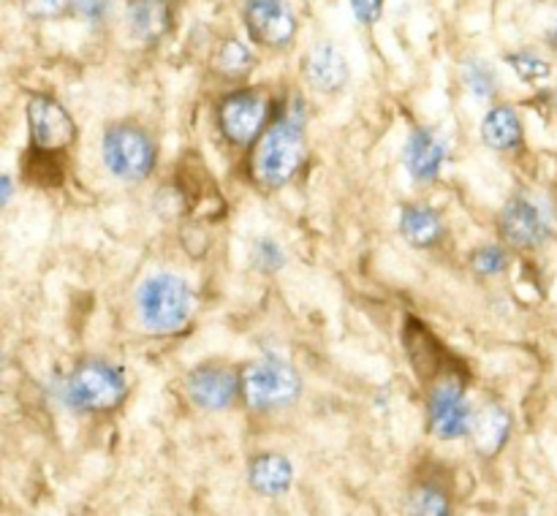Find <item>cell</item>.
<instances>
[{"label": "cell", "instance_id": "cell-1", "mask_svg": "<svg viewBox=\"0 0 557 516\" xmlns=\"http://www.w3.org/2000/svg\"><path fill=\"white\" fill-rule=\"evenodd\" d=\"M305 103L294 98L286 114L272 119L250 152V177L267 190H277L294 179L305 163Z\"/></svg>", "mask_w": 557, "mask_h": 516}, {"label": "cell", "instance_id": "cell-2", "mask_svg": "<svg viewBox=\"0 0 557 516\" xmlns=\"http://www.w3.org/2000/svg\"><path fill=\"white\" fill-rule=\"evenodd\" d=\"M141 326L152 335H180L196 315V297L188 280L172 272H158L136 293Z\"/></svg>", "mask_w": 557, "mask_h": 516}, {"label": "cell", "instance_id": "cell-3", "mask_svg": "<svg viewBox=\"0 0 557 516\" xmlns=\"http://www.w3.org/2000/svg\"><path fill=\"white\" fill-rule=\"evenodd\" d=\"M302 394V378L288 362L261 356L239 369V400L256 413H275L292 407Z\"/></svg>", "mask_w": 557, "mask_h": 516}, {"label": "cell", "instance_id": "cell-4", "mask_svg": "<svg viewBox=\"0 0 557 516\" xmlns=\"http://www.w3.org/2000/svg\"><path fill=\"white\" fill-rule=\"evenodd\" d=\"M128 397L125 369L107 358H82L65 380V400L79 413H112Z\"/></svg>", "mask_w": 557, "mask_h": 516}, {"label": "cell", "instance_id": "cell-5", "mask_svg": "<svg viewBox=\"0 0 557 516\" xmlns=\"http://www.w3.org/2000/svg\"><path fill=\"white\" fill-rule=\"evenodd\" d=\"M101 158L109 174L123 183H141L152 174L158 158L156 139L139 123H114L103 130Z\"/></svg>", "mask_w": 557, "mask_h": 516}, {"label": "cell", "instance_id": "cell-6", "mask_svg": "<svg viewBox=\"0 0 557 516\" xmlns=\"http://www.w3.org/2000/svg\"><path fill=\"white\" fill-rule=\"evenodd\" d=\"M272 103L264 90H234L218 103V128L234 147H253L270 125Z\"/></svg>", "mask_w": 557, "mask_h": 516}, {"label": "cell", "instance_id": "cell-7", "mask_svg": "<svg viewBox=\"0 0 557 516\" xmlns=\"http://www.w3.org/2000/svg\"><path fill=\"white\" fill-rule=\"evenodd\" d=\"M27 136H30V150L52 152V155H63L74 147L76 141V123L71 117L69 109L58 101V98L47 96V92H33L27 98Z\"/></svg>", "mask_w": 557, "mask_h": 516}, {"label": "cell", "instance_id": "cell-8", "mask_svg": "<svg viewBox=\"0 0 557 516\" xmlns=\"http://www.w3.org/2000/svg\"><path fill=\"white\" fill-rule=\"evenodd\" d=\"M243 25L250 41L264 49H286L297 38L299 22L288 0H248L243 5Z\"/></svg>", "mask_w": 557, "mask_h": 516}, {"label": "cell", "instance_id": "cell-9", "mask_svg": "<svg viewBox=\"0 0 557 516\" xmlns=\"http://www.w3.org/2000/svg\"><path fill=\"white\" fill-rule=\"evenodd\" d=\"M500 237L511 248L533 250L553 237V217L536 199L517 196L500 212Z\"/></svg>", "mask_w": 557, "mask_h": 516}, {"label": "cell", "instance_id": "cell-10", "mask_svg": "<svg viewBox=\"0 0 557 516\" xmlns=\"http://www.w3.org/2000/svg\"><path fill=\"white\" fill-rule=\"evenodd\" d=\"M188 400L207 413L228 411L239 400V373L218 362H207L190 369L185 380Z\"/></svg>", "mask_w": 557, "mask_h": 516}, {"label": "cell", "instance_id": "cell-11", "mask_svg": "<svg viewBox=\"0 0 557 516\" xmlns=\"http://www.w3.org/2000/svg\"><path fill=\"white\" fill-rule=\"evenodd\" d=\"M430 432L441 440H457L471 435L473 411L460 383H444L430 394Z\"/></svg>", "mask_w": 557, "mask_h": 516}, {"label": "cell", "instance_id": "cell-12", "mask_svg": "<svg viewBox=\"0 0 557 516\" xmlns=\"http://www.w3.org/2000/svg\"><path fill=\"white\" fill-rule=\"evenodd\" d=\"M302 71L308 85L319 92H330V96H335V92H341L343 87L348 85L346 58H343L341 49L330 41L313 43V49L305 54Z\"/></svg>", "mask_w": 557, "mask_h": 516}, {"label": "cell", "instance_id": "cell-13", "mask_svg": "<svg viewBox=\"0 0 557 516\" xmlns=\"http://www.w3.org/2000/svg\"><path fill=\"white\" fill-rule=\"evenodd\" d=\"M446 150L438 136L428 128H413L403 150V163L417 183H433L444 166Z\"/></svg>", "mask_w": 557, "mask_h": 516}, {"label": "cell", "instance_id": "cell-14", "mask_svg": "<svg viewBox=\"0 0 557 516\" xmlns=\"http://www.w3.org/2000/svg\"><path fill=\"white\" fill-rule=\"evenodd\" d=\"M125 16L136 41L158 43L172 30L169 0H125Z\"/></svg>", "mask_w": 557, "mask_h": 516}, {"label": "cell", "instance_id": "cell-15", "mask_svg": "<svg viewBox=\"0 0 557 516\" xmlns=\"http://www.w3.org/2000/svg\"><path fill=\"white\" fill-rule=\"evenodd\" d=\"M248 481L253 492L264 494V498H281L292 489L294 483V465L288 456L283 454H259L250 462Z\"/></svg>", "mask_w": 557, "mask_h": 516}, {"label": "cell", "instance_id": "cell-16", "mask_svg": "<svg viewBox=\"0 0 557 516\" xmlns=\"http://www.w3.org/2000/svg\"><path fill=\"white\" fill-rule=\"evenodd\" d=\"M473 445L484 460H495L504 451L511 435V416L500 405H487L479 416H473Z\"/></svg>", "mask_w": 557, "mask_h": 516}, {"label": "cell", "instance_id": "cell-17", "mask_svg": "<svg viewBox=\"0 0 557 516\" xmlns=\"http://www.w3.org/2000/svg\"><path fill=\"white\" fill-rule=\"evenodd\" d=\"M400 234L413 248H435L444 239V221L428 204H408L400 212Z\"/></svg>", "mask_w": 557, "mask_h": 516}, {"label": "cell", "instance_id": "cell-18", "mask_svg": "<svg viewBox=\"0 0 557 516\" xmlns=\"http://www.w3.org/2000/svg\"><path fill=\"white\" fill-rule=\"evenodd\" d=\"M482 139L490 150L509 152L522 144V119L515 106H495L482 119Z\"/></svg>", "mask_w": 557, "mask_h": 516}, {"label": "cell", "instance_id": "cell-19", "mask_svg": "<svg viewBox=\"0 0 557 516\" xmlns=\"http://www.w3.org/2000/svg\"><path fill=\"white\" fill-rule=\"evenodd\" d=\"M212 68L226 79H243L256 68V54L239 38H223L212 58Z\"/></svg>", "mask_w": 557, "mask_h": 516}, {"label": "cell", "instance_id": "cell-20", "mask_svg": "<svg viewBox=\"0 0 557 516\" xmlns=\"http://www.w3.org/2000/svg\"><path fill=\"white\" fill-rule=\"evenodd\" d=\"M63 155H52V152H38L27 147L25 161H22V174L30 185H38V188H52V185H60L65 177V168L60 163Z\"/></svg>", "mask_w": 557, "mask_h": 516}, {"label": "cell", "instance_id": "cell-21", "mask_svg": "<svg viewBox=\"0 0 557 516\" xmlns=\"http://www.w3.org/2000/svg\"><path fill=\"white\" fill-rule=\"evenodd\" d=\"M411 511L428 516H446L451 511V500L438 481H422L411 492Z\"/></svg>", "mask_w": 557, "mask_h": 516}, {"label": "cell", "instance_id": "cell-22", "mask_svg": "<svg viewBox=\"0 0 557 516\" xmlns=\"http://www.w3.org/2000/svg\"><path fill=\"white\" fill-rule=\"evenodd\" d=\"M462 81L476 98H490L498 92V74L484 60H466L462 63Z\"/></svg>", "mask_w": 557, "mask_h": 516}, {"label": "cell", "instance_id": "cell-23", "mask_svg": "<svg viewBox=\"0 0 557 516\" xmlns=\"http://www.w3.org/2000/svg\"><path fill=\"white\" fill-rule=\"evenodd\" d=\"M506 63H509V68L515 71L522 81H528V85H542V81H547L549 76H553V65H549L542 54L528 52V49L525 52L509 54Z\"/></svg>", "mask_w": 557, "mask_h": 516}, {"label": "cell", "instance_id": "cell-24", "mask_svg": "<svg viewBox=\"0 0 557 516\" xmlns=\"http://www.w3.org/2000/svg\"><path fill=\"white\" fill-rule=\"evenodd\" d=\"M506 264H509V255H506V250L500 244H484V248H479L471 255L473 272H479L484 277L500 275L506 269Z\"/></svg>", "mask_w": 557, "mask_h": 516}, {"label": "cell", "instance_id": "cell-25", "mask_svg": "<svg viewBox=\"0 0 557 516\" xmlns=\"http://www.w3.org/2000/svg\"><path fill=\"white\" fill-rule=\"evenodd\" d=\"M286 264V253L275 239H259L253 244V266L259 272H277Z\"/></svg>", "mask_w": 557, "mask_h": 516}, {"label": "cell", "instance_id": "cell-26", "mask_svg": "<svg viewBox=\"0 0 557 516\" xmlns=\"http://www.w3.org/2000/svg\"><path fill=\"white\" fill-rule=\"evenodd\" d=\"M20 9L33 20H60L74 9V0H20Z\"/></svg>", "mask_w": 557, "mask_h": 516}, {"label": "cell", "instance_id": "cell-27", "mask_svg": "<svg viewBox=\"0 0 557 516\" xmlns=\"http://www.w3.org/2000/svg\"><path fill=\"white\" fill-rule=\"evenodd\" d=\"M112 9V0H74V14L85 22H101Z\"/></svg>", "mask_w": 557, "mask_h": 516}, {"label": "cell", "instance_id": "cell-28", "mask_svg": "<svg viewBox=\"0 0 557 516\" xmlns=\"http://www.w3.org/2000/svg\"><path fill=\"white\" fill-rule=\"evenodd\" d=\"M386 0H351V11L362 25H373L384 14Z\"/></svg>", "mask_w": 557, "mask_h": 516}, {"label": "cell", "instance_id": "cell-29", "mask_svg": "<svg viewBox=\"0 0 557 516\" xmlns=\"http://www.w3.org/2000/svg\"><path fill=\"white\" fill-rule=\"evenodd\" d=\"M0 183H3V204H9V199H11V177H3V179H0Z\"/></svg>", "mask_w": 557, "mask_h": 516}, {"label": "cell", "instance_id": "cell-30", "mask_svg": "<svg viewBox=\"0 0 557 516\" xmlns=\"http://www.w3.org/2000/svg\"><path fill=\"white\" fill-rule=\"evenodd\" d=\"M547 41L549 43H553V47L557 49V27H555V30H549V36H547Z\"/></svg>", "mask_w": 557, "mask_h": 516}]
</instances>
